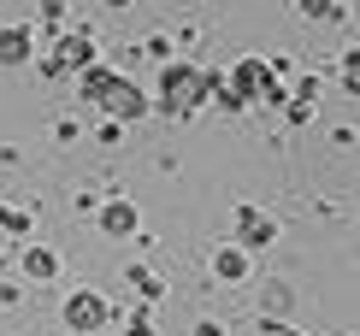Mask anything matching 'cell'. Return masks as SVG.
Listing matches in <instances>:
<instances>
[{
  "label": "cell",
  "instance_id": "7a4b0ae2",
  "mask_svg": "<svg viewBox=\"0 0 360 336\" xmlns=\"http://www.w3.org/2000/svg\"><path fill=\"white\" fill-rule=\"evenodd\" d=\"M0 59H24V30H6L0 36Z\"/></svg>",
  "mask_w": 360,
  "mask_h": 336
},
{
  "label": "cell",
  "instance_id": "6da1fadb",
  "mask_svg": "<svg viewBox=\"0 0 360 336\" xmlns=\"http://www.w3.org/2000/svg\"><path fill=\"white\" fill-rule=\"evenodd\" d=\"M95 318H101V301H89V295H77V301H71V325H95Z\"/></svg>",
  "mask_w": 360,
  "mask_h": 336
}]
</instances>
